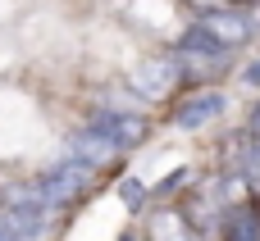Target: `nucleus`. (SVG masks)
<instances>
[{"instance_id":"f257e3e1","label":"nucleus","mask_w":260,"mask_h":241,"mask_svg":"<svg viewBox=\"0 0 260 241\" xmlns=\"http://www.w3.org/2000/svg\"><path fill=\"white\" fill-rule=\"evenodd\" d=\"M91 178H96V169L69 155V159L50 164L41 178H32V182H37V191H41V205H46V210H64V205H73V200H82V196H87Z\"/></svg>"},{"instance_id":"f03ea898","label":"nucleus","mask_w":260,"mask_h":241,"mask_svg":"<svg viewBox=\"0 0 260 241\" xmlns=\"http://www.w3.org/2000/svg\"><path fill=\"white\" fill-rule=\"evenodd\" d=\"M91 128H96L101 137H110L119 150H133V146L146 141V118L133 114L128 105H114V100H105V105L91 114Z\"/></svg>"},{"instance_id":"7ed1b4c3","label":"nucleus","mask_w":260,"mask_h":241,"mask_svg":"<svg viewBox=\"0 0 260 241\" xmlns=\"http://www.w3.org/2000/svg\"><path fill=\"white\" fill-rule=\"evenodd\" d=\"M229 50L233 46H224L206 23H192L183 36H178V55H183V68L192 73V68H229Z\"/></svg>"},{"instance_id":"20e7f679","label":"nucleus","mask_w":260,"mask_h":241,"mask_svg":"<svg viewBox=\"0 0 260 241\" xmlns=\"http://www.w3.org/2000/svg\"><path fill=\"white\" fill-rule=\"evenodd\" d=\"M183 77H187L183 55H155V59H146V64H137V68H133V87H137L146 100L169 96V91H174Z\"/></svg>"},{"instance_id":"39448f33","label":"nucleus","mask_w":260,"mask_h":241,"mask_svg":"<svg viewBox=\"0 0 260 241\" xmlns=\"http://www.w3.org/2000/svg\"><path fill=\"white\" fill-rule=\"evenodd\" d=\"M224 109H229L224 91H192V96H187V100L174 109V128H183V132H197V128L215 123Z\"/></svg>"},{"instance_id":"423d86ee","label":"nucleus","mask_w":260,"mask_h":241,"mask_svg":"<svg viewBox=\"0 0 260 241\" xmlns=\"http://www.w3.org/2000/svg\"><path fill=\"white\" fill-rule=\"evenodd\" d=\"M215 232H219V241H260V205H251V200L224 205Z\"/></svg>"},{"instance_id":"0eeeda50","label":"nucleus","mask_w":260,"mask_h":241,"mask_svg":"<svg viewBox=\"0 0 260 241\" xmlns=\"http://www.w3.org/2000/svg\"><path fill=\"white\" fill-rule=\"evenodd\" d=\"M69 155H73V159H82V164H91V169H101V164H110V159H114V155H123V150L87 123V128H78V132L69 137Z\"/></svg>"},{"instance_id":"6e6552de","label":"nucleus","mask_w":260,"mask_h":241,"mask_svg":"<svg viewBox=\"0 0 260 241\" xmlns=\"http://www.w3.org/2000/svg\"><path fill=\"white\" fill-rule=\"evenodd\" d=\"M201 23H206L224 46H242V41H251V32H256V18L242 14V9H215V14H206Z\"/></svg>"},{"instance_id":"1a4fd4ad","label":"nucleus","mask_w":260,"mask_h":241,"mask_svg":"<svg viewBox=\"0 0 260 241\" xmlns=\"http://www.w3.org/2000/svg\"><path fill=\"white\" fill-rule=\"evenodd\" d=\"M192 223H187V214H155V223H151V241H192Z\"/></svg>"},{"instance_id":"9d476101","label":"nucleus","mask_w":260,"mask_h":241,"mask_svg":"<svg viewBox=\"0 0 260 241\" xmlns=\"http://www.w3.org/2000/svg\"><path fill=\"white\" fill-rule=\"evenodd\" d=\"M146 196H151V191H146V182H137V178H119V200H123L133 214L146 205Z\"/></svg>"},{"instance_id":"9b49d317","label":"nucleus","mask_w":260,"mask_h":241,"mask_svg":"<svg viewBox=\"0 0 260 241\" xmlns=\"http://www.w3.org/2000/svg\"><path fill=\"white\" fill-rule=\"evenodd\" d=\"M183 182H187V169H174V173H169V178H165V182L155 187V196H169V191H178Z\"/></svg>"},{"instance_id":"f8f14e48","label":"nucleus","mask_w":260,"mask_h":241,"mask_svg":"<svg viewBox=\"0 0 260 241\" xmlns=\"http://www.w3.org/2000/svg\"><path fill=\"white\" fill-rule=\"evenodd\" d=\"M242 82H247V87H260V59H251V64L242 68Z\"/></svg>"},{"instance_id":"ddd939ff","label":"nucleus","mask_w":260,"mask_h":241,"mask_svg":"<svg viewBox=\"0 0 260 241\" xmlns=\"http://www.w3.org/2000/svg\"><path fill=\"white\" fill-rule=\"evenodd\" d=\"M251 18H256V27H260V0H256V5H251Z\"/></svg>"},{"instance_id":"4468645a","label":"nucleus","mask_w":260,"mask_h":241,"mask_svg":"<svg viewBox=\"0 0 260 241\" xmlns=\"http://www.w3.org/2000/svg\"><path fill=\"white\" fill-rule=\"evenodd\" d=\"M119 241H137V232H123V237H119Z\"/></svg>"}]
</instances>
